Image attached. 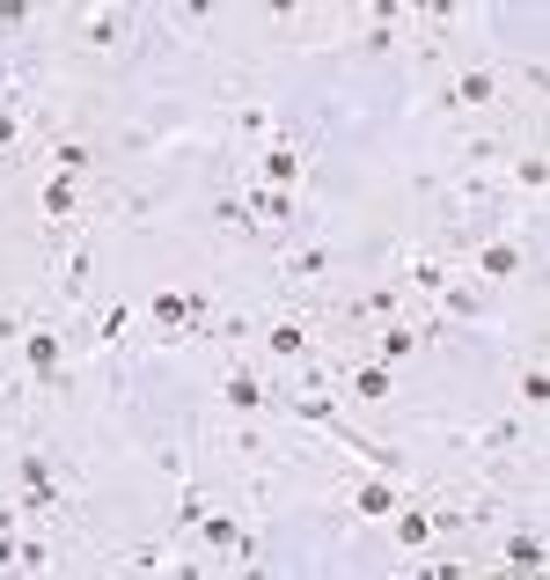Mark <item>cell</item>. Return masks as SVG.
<instances>
[{
    "mask_svg": "<svg viewBox=\"0 0 550 580\" xmlns=\"http://www.w3.org/2000/svg\"><path fill=\"white\" fill-rule=\"evenodd\" d=\"M147 309H154V323H162V331H192L198 316L214 309V294H192V287H169V294H154V302H147Z\"/></svg>",
    "mask_w": 550,
    "mask_h": 580,
    "instance_id": "cell-1",
    "label": "cell"
},
{
    "mask_svg": "<svg viewBox=\"0 0 550 580\" xmlns=\"http://www.w3.org/2000/svg\"><path fill=\"white\" fill-rule=\"evenodd\" d=\"M23 367H30V383L45 389H59V339H51V331H23Z\"/></svg>",
    "mask_w": 550,
    "mask_h": 580,
    "instance_id": "cell-2",
    "label": "cell"
},
{
    "mask_svg": "<svg viewBox=\"0 0 550 580\" xmlns=\"http://www.w3.org/2000/svg\"><path fill=\"white\" fill-rule=\"evenodd\" d=\"M15 478H23V500L37 514H59V478H51L45 456H23V463H15Z\"/></svg>",
    "mask_w": 550,
    "mask_h": 580,
    "instance_id": "cell-3",
    "label": "cell"
},
{
    "mask_svg": "<svg viewBox=\"0 0 550 580\" xmlns=\"http://www.w3.org/2000/svg\"><path fill=\"white\" fill-rule=\"evenodd\" d=\"M478 265H484V280H514V272L528 265V242L522 236H492V242H478Z\"/></svg>",
    "mask_w": 550,
    "mask_h": 580,
    "instance_id": "cell-4",
    "label": "cell"
},
{
    "mask_svg": "<svg viewBox=\"0 0 550 580\" xmlns=\"http://www.w3.org/2000/svg\"><path fill=\"white\" fill-rule=\"evenodd\" d=\"M389 536H397L404 551H426L433 544V514L426 508H389Z\"/></svg>",
    "mask_w": 550,
    "mask_h": 580,
    "instance_id": "cell-5",
    "label": "cell"
},
{
    "mask_svg": "<svg viewBox=\"0 0 550 580\" xmlns=\"http://www.w3.org/2000/svg\"><path fill=\"white\" fill-rule=\"evenodd\" d=\"M220 405L228 411H264V383L250 367H228V383H220Z\"/></svg>",
    "mask_w": 550,
    "mask_h": 580,
    "instance_id": "cell-6",
    "label": "cell"
},
{
    "mask_svg": "<svg viewBox=\"0 0 550 580\" xmlns=\"http://www.w3.org/2000/svg\"><path fill=\"white\" fill-rule=\"evenodd\" d=\"M257 184H272V192H294V184H301V155H294V147H272V155L257 162Z\"/></svg>",
    "mask_w": 550,
    "mask_h": 580,
    "instance_id": "cell-7",
    "label": "cell"
},
{
    "mask_svg": "<svg viewBox=\"0 0 550 580\" xmlns=\"http://www.w3.org/2000/svg\"><path fill=\"white\" fill-rule=\"evenodd\" d=\"M125 30H133V15H125V8H96V15L81 23V37L111 52V45H125Z\"/></svg>",
    "mask_w": 550,
    "mask_h": 580,
    "instance_id": "cell-8",
    "label": "cell"
},
{
    "mask_svg": "<svg viewBox=\"0 0 550 580\" xmlns=\"http://www.w3.org/2000/svg\"><path fill=\"white\" fill-rule=\"evenodd\" d=\"M264 353H279V361H309V353H316L309 323H272V331H264Z\"/></svg>",
    "mask_w": 550,
    "mask_h": 580,
    "instance_id": "cell-9",
    "label": "cell"
},
{
    "mask_svg": "<svg viewBox=\"0 0 550 580\" xmlns=\"http://www.w3.org/2000/svg\"><path fill=\"white\" fill-rule=\"evenodd\" d=\"M492 96H500V81H492L484 67H462V73H455V103H470V111H484Z\"/></svg>",
    "mask_w": 550,
    "mask_h": 580,
    "instance_id": "cell-10",
    "label": "cell"
},
{
    "mask_svg": "<svg viewBox=\"0 0 550 580\" xmlns=\"http://www.w3.org/2000/svg\"><path fill=\"white\" fill-rule=\"evenodd\" d=\"M73 206H81V177H59V170H51V177H45V214L67 220Z\"/></svg>",
    "mask_w": 550,
    "mask_h": 580,
    "instance_id": "cell-11",
    "label": "cell"
},
{
    "mask_svg": "<svg viewBox=\"0 0 550 580\" xmlns=\"http://www.w3.org/2000/svg\"><path fill=\"white\" fill-rule=\"evenodd\" d=\"M345 383L367 397V405H382L389 397V375H382V361H359V367H345Z\"/></svg>",
    "mask_w": 550,
    "mask_h": 580,
    "instance_id": "cell-12",
    "label": "cell"
},
{
    "mask_svg": "<svg viewBox=\"0 0 550 580\" xmlns=\"http://www.w3.org/2000/svg\"><path fill=\"white\" fill-rule=\"evenodd\" d=\"M198 536H206L214 551H236V544H242V522H236V514H198Z\"/></svg>",
    "mask_w": 550,
    "mask_h": 580,
    "instance_id": "cell-13",
    "label": "cell"
},
{
    "mask_svg": "<svg viewBox=\"0 0 550 580\" xmlns=\"http://www.w3.org/2000/svg\"><path fill=\"white\" fill-rule=\"evenodd\" d=\"M411 353H419V331H404V323H389L375 339V361H411Z\"/></svg>",
    "mask_w": 550,
    "mask_h": 580,
    "instance_id": "cell-14",
    "label": "cell"
},
{
    "mask_svg": "<svg viewBox=\"0 0 550 580\" xmlns=\"http://www.w3.org/2000/svg\"><path fill=\"white\" fill-rule=\"evenodd\" d=\"M397 508V492H389L382 478H367V485H353V514H389Z\"/></svg>",
    "mask_w": 550,
    "mask_h": 580,
    "instance_id": "cell-15",
    "label": "cell"
},
{
    "mask_svg": "<svg viewBox=\"0 0 550 580\" xmlns=\"http://www.w3.org/2000/svg\"><path fill=\"white\" fill-rule=\"evenodd\" d=\"M214 214H220V228H236L242 242H257V214H250V206H236V198H214Z\"/></svg>",
    "mask_w": 550,
    "mask_h": 580,
    "instance_id": "cell-16",
    "label": "cell"
},
{
    "mask_svg": "<svg viewBox=\"0 0 550 580\" xmlns=\"http://www.w3.org/2000/svg\"><path fill=\"white\" fill-rule=\"evenodd\" d=\"M506 566H528V573H536V566H543V536H536V530L506 536Z\"/></svg>",
    "mask_w": 550,
    "mask_h": 580,
    "instance_id": "cell-17",
    "label": "cell"
},
{
    "mask_svg": "<svg viewBox=\"0 0 550 580\" xmlns=\"http://www.w3.org/2000/svg\"><path fill=\"white\" fill-rule=\"evenodd\" d=\"M514 184H522V192L536 198V192L550 184V162H543V155H522V162H514Z\"/></svg>",
    "mask_w": 550,
    "mask_h": 580,
    "instance_id": "cell-18",
    "label": "cell"
},
{
    "mask_svg": "<svg viewBox=\"0 0 550 580\" xmlns=\"http://www.w3.org/2000/svg\"><path fill=\"white\" fill-rule=\"evenodd\" d=\"M404 280H411L419 294H440V287H448V272L433 265V258H411V265H404Z\"/></svg>",
    "mask_w": 550,
    "mask_h": 580,
    "instance_id": "cell-19",
    "label": "cell"
},
{
    "mask_svg": "<svg viewBox=\"0 0 550 580\" xmlns=\"http://www.w3.org/2000/svg\"><path fill=\"white\" fill-rule=\"evenodd\" d=\"M51 170L81 177V170H89V147H81V140H51Z\"/></svg>",
    "mask_w": 550,
    "mask_h": 580,
    "instance_id": "cell-20",
    "label": "cell"
},
{
    "mask_svg": "<svg viewBox=\"0 0 550 580\" xmlns=\"http://www.w3.org/2000/svg\"><path fill=\"white\" fill-rule=\"evenodd\" d=\"M397 302H404L397 287H375L367 302H353V316H397Z\"/></svg>",
    "mask_w": 550,
    "mask_h": 580,
    "instance_id": "cell-21",
    "label": "cell"
},
{
    "mask_svg": "<svg viewBox=\"0 0 550 580\" xmlns=\"http://www.w3.org/2000/svg\"><path fill=\"white\" fill-rule=\"evenodd\" d=\"M543 397H550V383H543V367H522V405L536 411V405H543Z\"/></svg>",
    "mask_w": 550,
    "mask_h": 580,
    "instance_id": "cell-22",
    "label": "cell"
},
{
    "mask_svg": "<svg viewBox=\"0 0 550 580\" xmlns=\"http://www.w3.org/2000/svg\"><path fill=\"white\" fill-rule=\"evenodd\" d=\"M236 125H242V133H272V111H264V103H242Z\"/></svg>",
    "mask_w": 550,
    "mask_h": 580,
    "instance_id": "cell-23",
    "label": "cell"
},
{
    "mask_svg": "<svg viewBox=\"0 0 550 580\" xmlns=\"http://www.w3.org/2000/svg\"><path fill=\"white\" fill-rule=\"evenodd\" d=\"M125 323H133V309H125V302H118V309H103V345H118Z\"/></svg>",
    "mask_w": 550,
    "mask_h": 580,
    "instance_id": "cell-24",
    "label": "cell"
},
{
    "mask_svg": "<svg viewBox=\"0 0 550 580\" xmlns=\"http://www.w3.org/2000/svg\"><path fill=\"white\" fill-rule=\"evenodd\" d=\"M154 470H169V478H184L192 463H184V448H169V441H162V448H154Z\"/></svg>",
    "mask_w": 550,
    "mask_h": 580,
    "instance_id": "cell-25",
    "label": "cell"
},
{
    "mask_svg": "<svg viewBox=\"0 0 550 580\" xmlns=\"http://www.w3.org/2000/svg\"><path fill=\"white\" fill-rule=\"evenodd\" d=\"M198 514H206V500H198V492H184V508H176V530H198Z\"/></svg>",
    "mask_w": 550,
    "mask_h": 580,
    "instance_id": "cell-26",
    "label": "cell"
},
{
    "mask_svg": "<svg viewBox=\"0 0 550 580\" xmlns=\"http://www.w3.org/2000/svg\"><path fill=\"white\" fill-rule=\"evenodd\" d=\"M15 147V103H0V155Z\"/></svg>",
    "mask_w": 550,
    "mask_h": 580,
    "instance_id": "cell-27",
    "label": "cell"
},
{
    "mask_svg": "<svg viewBox=\"0 0 550 580\" xmlns=\"http://www.w3.org/2000/svg\"><path fill=\"white\" fill-rule=\"evenodd\" d=\"M30 23V8H23V0H8V8H0V30H23Z\"/></svg>",
    "mask_w": 550,
    "mask_h": 580,
    "instance_id": "cell-28",
    "label": "cell"
}]
</instances>
